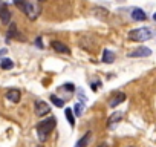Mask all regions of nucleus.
Segmentation results:
<instances>
[{
	"label": "nucleus",
	"mask_w": 156,
	"mask_h": 147,
	"mask_svg": "<svg viewBox=\"0 0 156 147\" xmlns=\"http://www.w3.org/2000/svg\"><path fill=\"white\" fill-rule=\"evenodd\" d=\"M51 46H52V49H55L57 52H61V54H70V49L66 46V45H63L61 41H52L51 43Z\"/></svg>",
	"instance_id": "obj_8"
},
{
	"label": "nucleus",
	"mask_w": 156,
	"mask_h": 147,
	"mask_svg": "<svg viewBox=\"0 0 156 147\" xmlns=\"http://www.w3.org/2000/svg\"><path fill=\"white\" fill-rule=\"evenodd\" d=\"M49 110H51V107H49L48 103H44L43 100L35 101V115L37 117H44V115L49 113Z\"/></svg>",
	"instance_id": "obj_5"
},
{
	"label": "nucleus",
	"mask_w": 156,
	"mask_h": 147,
	"mask_svg": "<svg viewBox=\"0 0 156 147\" xmlns=\"http://www.w3.org/2000/svg\"><path fill=\"white\" fill-rule=\"evenodd\" d=\"M113 60H115V54L112 51H109V49H104V52H103V61L104 63H113Z\"/></svg>",
	"instance_id": "obj_13"
},
{
	"label": "nucleus",
	"mask_w": 156,
	"mask_h": 147,
	"mask_svg": "<svg viewBox=\"0 0 156 147\" xmlns=\"http://www.w3.org/2000/svg\"><path fill=\"white\" fill-rule=\"evenodd\" d=\"M0 2H2V0H0Z\"/></svg>",
	"instance_id": "obj_26"
},
{
	"label": "nucleus",
	"mask_w": 156,
	"mask_h": 147,
	"mask_svg": "<svg viewBox=\"0 0 156 147\" xmlns=\"http://www.w3.org/2000/svg\"><path fill=\"white\" fill-rule=\"evenodd\" d=\"M64 113H66V118H67L69 124L73 127V126H75V117H73V112H72V109H70V107H67V109L64 110Z\"/></svg>",
	"instance_id": "obj_15"
},
{
	"label": "nucleus",
	"mask_w": 156,
	"mask_h": 147,
	"mask_svg": "<svg viewBox=\"0 0 156 147\" xmlns=\"http://www.w3.org/2000/svg\"><path fill=\"white\" fill-rule=\"evenodd\" d=\"M150 55H151V49L147 48V46H139L135 51L129 52L130 58H144V57H150Z\"/></svg>",
	"instance_id": "obj_4"
},
{
	"label": "nucleus",
	"mask_w": 156,
	"mask_h": 147,
	"mask_svg": "<svg viewBox=\"0 0 156 147\" xmlns=\"http://www.w3.org/2000/svg\"><path fill=\"white\" fill-rule=\"evenodd\" d=\"M64 89L69 91V92H73V91H75V84H72V83H66V84H64Z\"/></svg>",
	"instance_id": "obj_19"
},
{
	"label": "nucleus",
	"mask_w": 156,
	"mask_h": 147,
	"mask_svg": "<svg viewBox=\"0 0 156 147\" xmlns=\"http://www.w3.org/2000/svg\"><path fill=\"white\" fill-rule=\"evenodd\" d=\"M132 19H133L135 22H144V20H147V14H145L141 8H135V9L132 11Z\"/></svg>",
	"instance_id": "obj_6"
},
{
	"label": "nucleus",
	"mask_w": 156,
	"mask_h": 147,
	"mask_svg": "<svg viewBox=\"0 0 156 147\" xmlns=\"http://www.w3.org/2000/svg\"><path fill=\"white\" fill-rule=\"evenodd\" d=\"M35 45L38 46V49H43V41H41V37H37V38H35Z\"/></svg>",
	"instance_id": "obj_20"
},
{
	"label": "nucleus",
	"mask_w": 156,
	"mask_h": 147,
	"mask_svg": "<svg viewBox=\"0 0 156 147\" xmlns=\"http://www.w3.org/2000/svg\"><path fill=\"white\" fill-rule=\"evenodd\" d=\"M98 147H107V145H106V144H101V145H98Z\"/></svg>",
	"instance_id": "obj_24"
},
{
	"label": "nucleus",
	"mask_w": 156,
	"mask_h": 147,
	"mask_svg": "<svg viewBox=\"0 0 156 147\" xmlns=\"http://www.w3.org/2000/svg\"><path fill=\"white\" fill-rule=\"evenodd\" d=\"M81 113H83V104H76V106H75V115L80 117Z\"/></svg>",
	"instance_id": "obj_18"
},
{
	"label": "nucleus",
	"mask_w": 156,
	"mask_h": 147,
	"mask_svg": "<svg viewBox=\"0 0 156 147\" xmlns=\"http://www.w3.org/2000/svg\"><path fill=\"white\" fill-rule=\"evenodd\" d=\"M55 127V118L54 117H49L48 120H43L37 124V136L41 142H44L49 136V133L54 130Z\"/></svg>",
	"instance_id": "obj_2"
},
{
	"label": "nucleus",
	"mask_w": 156,
	"mask_h": 147,
	"mask_svg": "<svg viewBox=\"0 0 156 147\" xmlns=\"http://www.w3.org/2000/svg\"><path fill=\"white\" fill-rule=\"evenodd\" d=\"M153 20H154V22H156V13H154V14H153Z\"/></svg>",
	"instance_id": "obj_23"
},
{
	"label": "nucleus",
	"mask_w": 156,
	"mask_h": 147,
	"mask_svg": "<svg viewBox=\"0 0 156 147\" xmlns=\"http://www.w3.org/2000/svg\"><path fill=\"white\" fill-rule=\"evenodd\" d=\"M97 86L100 88V86H101V83H100V81H98V83H94V84H92V91H97Z\"/></svg>",
	"instance_id": "obj_21"
},
{
	"label": "nucleus",
	"mask_w": 156,
	"mask_h": 147,
	"mask_svg": "<svg viewBox=\"0 0 156 147\" xmlns=\"http://www.w3.org/2000/svg\"><path fill=\"white\" fill-rule=\"evenodd\" d=\"M6 52V49H2V52H0V55H2V54H5Z\"/></svg>",
	"instance_id": "obj_22"
},
{
	"label": "nucleus",
	"mask_w": 156,
	"mask_h": 147,
	"mask_svg": "<svg viewBox=\"0 0 156 147\" xmlns=\"http://www.w3.org/2000/svg\"><path fill=\"white\" fill-rule=\"evenodd\" d=\"M153 37V31L150 28H138L129 32V38L133 41H147Z\"/></svg>",
	"instance_id": "obj_3"
},
{
	"label": "nucleus",
	"mask_w": 156,
	"mask_h": 147,
	"mask_svg": "<svg viewBox=\"0 0 156 147\" xmlns=\"http://www.w3.org/2000/svg\"><path fill=\"white\" fill-rule=\"evenodd\" d=\"M127 147H135V145H127Z\"/></svg>",
	"instance_id": "obj_25"
},
{
	"label": "nucleus",
	"mask_w": 156,
	"mask_h": 147,
	"mask_svg": "<svg viewBox=\"0 0 156 147\" xmlns=\"http://www.w3.org/2000/svg\"><path fill=\"white\" fill-rule=\"evenodd\" d=\"M14 5L20 11H23L29 20H35L41 11V8L37 2H29V0H14Z\"/></svg>",
	"instance_id": "obj_1"
},
{
	"label": "nucleus",
	"mask_w": 156,
	"mask_h": 147,
	"mask_svg": "<svg viewBox=\"0 0 156 147\" xmlns=\"http://www.w3.org/2000/svg\"><path fill=\"white\" fill-rule=\"evenodd\" d=\"M0 20H2L3 25H9V23H11V13H9L6 8L0 9Z\"/></svg>",
	"instance_id": "obj_10"
},
{
	"label": "nucleus",
	"mask_w": 156,
	"mask_h": 147,
	"mask_svg": "<svg viewBox=\"0 0 156 147\" xmlns=\"http://www.w3.org/2000/svg\"><path fill=\"white\" fill-rule=\"evenodd\" d=\"M12 66H14V63H12V60H11V58H3V60H0V67L5 69V70L12 69Z\"/></svg>",
	"instance_id": "obj_14"
},
{
	"label": "nucleus",
	"mask_w": 156,
	"mask_h": 147,
	"mask_svg": "<svg viewBox=\"0 0 156 147\" xmlns=\"http://www.w3.org/2000/svg\"><path fill=\"white\" fill-rule=\"evenodd\" d=\"M6 98H8L9 101H12V103H19L20 98H22V94H20L19 89H11V91H8Z\"/></svg>",
	"instance_id": "obj_9"
},
{
	"label": "nucleus",
	"mask_w": 156,
	"mask_h": 147,
	"mask_svg": "<svg viewBox=\"0 0 156 147\" xmlns=\"http://www.w3.org/2000/svg\"><path fill=\"white\" fill-rule=\"evenodd\" d=\"M90 138H92V132H87L80 141H78L76 144H75V147H86L87 144H89V141H90Z\"/></svg>",
	"instance_id": "obj_12"
},
{
	"label": "nucleus",
	"mask_w": 156,
	"mask_h": 147,
	"mask_svg": "<svg viewBox=\"0 0 156 147\" xmlns=\"http://www.w3.org/2000/svg\"><path fill=\"white\" fill-rule=\"evenodd\" d=\"M8 38H19V40H23V38H22V34L19 32V29H17V25H16V23H9Z\"/></svg>",
	"instance_id": "obj_7"
},
{
	"label": "nucleus",
	"mask_w": 156,
	"mask_h": 147,
	"mask_svg": "<svg viewBox=\"0 0 156 147\" xmlns=\"http://www.w3.org/2000/svg\"><path fill=\"white\" fill-rule=\"evenodd\" d=\"M122 101H126V94L118 92V94L113 97V100H110V107H116V106H118V104H121Z\"/></svg>",
	"instance_id": "obj_11"
},
{
	"label": "nucleus",
	"mask_w": 156,
	"mask_h": 147,
	"mask_svg": "<svg viewBox=\"0 0 156 147\" xmlns=\"http://www.w3.org/2000/svg\"><path fill=\"white\" fill-rule=\"evenodd\" d=\"M122 118V112H115L110 118H109V124H113V123H118L119 120Z\"/></svg>",
	"instance_id": "obj_17"
},
{
	"label": "nucleus",
	"mask_w": 156,
	"mask_h": 147,
	"mask_svg": "<svg viewBox=\"0 0 156 147\" xmlns=\"http://www.w3.org/2000/svg\"><path fill=\"white\" fill-rule=\"evenodd\" d=\"M49 98H51V101H52L57 107H63V106H64V101H63L61 98H58L57 95H51Z\"/></svg>",
	"instance_id": "obj_16"
}]
</instances>
